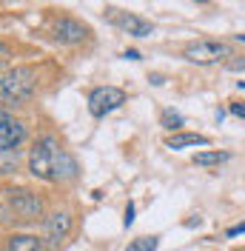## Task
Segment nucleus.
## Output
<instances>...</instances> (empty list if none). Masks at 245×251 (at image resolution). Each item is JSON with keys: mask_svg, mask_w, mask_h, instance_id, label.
Here are the masks:
<instances>
[{"mask_svg": "<svg viewBox=\"0 0 245 251\" xmlns=\"http://www.w3.org/2000/svg\"><path fill=\"white\" fill-rule=\"evenodd\" d=\"M29 172L37 180H49V183H57V180H74L77 177V160L60 143L54 140L51 134L40 137L34 143L29 154Z\"/></svg>", "mask_w": 245, "mask_h": 251, "instance_id": "nucleus-1", "label": "nucleus"}, {"mask_svg": "<svg viewBox=\"0 0 245 251\" xmlns=\"http://www.w3.org/2000/svg\"><path fill=\"white\" fill-rule=\"evenodd\" d=\"M122 103H125V92L117 89V86H97L89 94V111H92V117H106L114 109H120Z\"/></svg>", "mask_w": 245, "mask_h": 251, "instance_id": "nucleus-4", "label": "nucleus"}, {"mask_svg": "<svg viewBox=\"0 0 245 251\" xmlns=\"http://www.w3.org/2000/svg\"><path fill=\"white\" fill-rule=\"evenodd\" d=\"M122 223H125V226H131V223H134V203L125 205V217H122Z\"/></svg>", "mask_w": 245, "mask_h": 251, "instance_id": "nucleus-18", "label": "nucleus"}, {"mask_svg": "<svg viewBox=\"0 0 245 251\" xmlns=\"http://www.w3.org/2000/svg\"><path fill=\"white\" fill-rule=\"evenodd\" d=\"M183 57L188 63H197V66H211V63L228 60L231 46L225 40H194L183 49Z\"/></svg>", "mask_w": 245, "mask_h": 251, "instance_id": "nucleus-3", "label": "nucleus"}, {"mask_svg": "<svg viewBox=\"0 0 245 251\" xmlns=\"http://www.w3.org/2000/svg\"><path fill=\"white\" fill-rule=\"evenodd\" d=\"M69 231H72V214L69 211H54L43 223V240H46L51 249H57L63 240L69 237Z\"/></svg>", "mask_w": 245, "mask_h": 251, "instance_id": "nucleus-6", "label": "nucleus"}, {"mask_svg": "<svg viewBox=\"0 0 245 251\" xmlns=\"http://www.w3.org/2000/svg\"><path fill=\"white\" fill-rule=\"evenodd\" d=\"M237 89H245V80H240V83H237Z\"/></svg>", "mask_w": 245, "mask_h": 251, "instance_id": "nucleus-22", "label": "nucleus"}, {"mask_svg": "<svg viewBox=\"0 0 245 251\" xmlns=\"http://www.w3.org/2000/svg\"><path fill=\"white\" fill-rule=\"evenodd\" d=\"M122 57H125V60H143V54H140L137 49H125V51H122Z\"/></svg>", "mask_w": 245, "mask_h": 251, "instance_id": "nucleus-19", "label": "nucleus"}, {"mask_svg": "<svg viewBox=\"0 0 245 251\" xmlns=\"http://www.w3.org/2000/svg\"><path fill=\"white\" fill-rule=\"evenodd\" d=\"M17 169V149H3L0 146V174H9Z\"/></svg>", "mask_w": 245, "mask_h": 251, "instance_id": "nucleus-13", "label": "nucleus"}, {"mask_svg": "<svg viewBox=\"0 0 245 251\" xmlns=\"http://www.w3.org/2000/svg\"><path fill=\"white\" fill-rule=\"evenodd\" d=\"M228 109H231V114H234V117H240V120L245 117V103H231Z\"/></svg>", "mask_w": 245, "mask_h": 251, "instance_id": "nucleus-17", "label": "nucleus"}, {"mask_svg": "<svg viewBox=\"0 0 245 251\" xmlns=\"http://www.w3.org/2000/svg\"><path fill=\"white\" fill-rule=\"evenodd\" d=\"M9 251H43V246L31 234H15L9 240Z\"/></svg>", "mask_w": 245, "mask_h": 251, "instance_id": "nucleus-11", "label": "nucleus"}, {"mask_svg": "<svg viewBox=\"0 0 245 251\" xmlns=\"http://www.w3.org/2000/svg\"><path fill=\"white\" fill-rule=\"evenodd\" d=\"M157 246H160L157 237H137V240L128 243V249L125 251H157Z\"/></svg>", "mask_w": 245, "mask_h": 251, "instance_id": "nucleus-14", "label": "nucleus"}, {"mask_svg": "<svg viewBox=\"0 0 245 251\" xmlns=\"http://www.w3.org/2000/svg\"><path fill=\"white\" fill-rule=\"evenodd\" d=\"M9 57H12V51H9V46H6V43H0V66H3L6 60H9Z\"/></svg>", "mask_w": 245, "mask_h": 251, "instance_id": "nucleus-21", "label": "nucleus"}, {"mask_svg": "<svg viewBox=\"0 0 245 251\" xmlns=\"http://www.w3.org/2000/svg\"><path fill=\"white\" fill-rule=\"evenodd\" d=\"M37 86V75L31 72L29 66H17L0 75V100H26L34 94Z\"/></svg>", "mask_w": 245, "mask_h": 251, "instance_id": "nucleus-2", "label": "nucleus"}, {"mask_svg": "<svg viewBox=\"0 0 245 251\" xmlns=\"http://www.w3.org/2000/svg\"><path fill=\"white\" fill-rule=\"evenodd\" d=\"M23 140H26V126L15 120L9 111L0 109V146L3 149H17Z\"/></svg>", "mask_w": 245, "mask_h": 251, "instance_id": "nucleus-7", "label": "nucleus"}, {"mask_svg": "<svg viewBox=\"0 0 245 251\" xmlns=\"http://www.w3.org/2000/svg\"><path fill=\"white\" fill-rule=\"evenodd\" d=\"M228 157H231L228 151H199V154H194V163L197 166H220Z\"/></svg>", "mask_w": 245, "mask_h": 251, "instance_id": "nucleus-12", "label": "nucleus"}, {"mask_svg": "<svg viewBox=\"0 0 245 251\" xmlns=\"http://www.w3.org/2000/svg\"><path fill=\"white\" fill-rule=\"evenodd\" d=\"M225 69H231V72H245V54H231L228 60H225Z\"/></svg>", "mask_w": 245, "mask_h": 251, "instance_id": "nucleus-16", "label": "nucleus"}, {"mask_svg": "<svg viewBox=\"0 0 245 251\" xmlns=\"http://www.w3.org/2000/svg\"><path fill=\"white\" fill-rule=\"evenodd\" d=\"M240 234H245V223H240V226H231V228H228V237H240Z\"/></svg>", "mask_w": 245, "mask_h": 251, "instance_id": "nucleus-20", "label": "nucleus"}, {"mask_svg": "<svg viewBox=\"0 0 245 251\" xmlns=\"http://www.w3.org/2000/svg\"><path fill=\"white\" fill-rule=\"evenodd\" d=\"M169 149H174V151H180V149H188V146H208V137L205 134H174V137H169V143H166Z\"/></svg>", "mask_w": 245, "mask_h": 251, "instance_id": "nucleus-10", "label": "nucleus"}, {"mask_svg": "<svg viewBox=\"0 0 245 251\" xmlns=\"http://www.w3.org/2000/svg\"><path fill=\"white\" fill-rule=\"evenodd\" d=\"M237 40H243V43H245V34H237Z\"/></svg>", "mask_w": 245, "mask_h": 251, "instance_id": "nucleus-23", "label": "nucleus"}, {"mask_svg": "<svg viewBox=\"0 0 245 251\" xmlns=\"http://www.w3.org/2000/svg\"><path fill=\"white\" fill-rule=\"evenodd\" d=\"M160 123L166 126V128H171V131H180V128H183V114L174 111V109H166L163 117H160Z\"/></svg>", "mask_w": 245, "mask_h": 251, "instance_id": "nucleus-15", "label": "nucleus"}, {"mask_svg": "<svg viewBox=\"0 0 245 251\" xmlns=\"http://www.w3.org/2000/svg\"><path fill=\"white\" fill-rule=\"evenodd\" d=\"M9 203H12V208L23 220H34V217H40V211H43L40 197L31 194V191H23V188L20 191H9Z\"/></svg>", "mask_w": 245, "mask_h": 251, "instance_id": "nucleus-8", "label": "nucleus"}, {"mask_svg": "<svg viewBox=\"0 0 245 251\" xmlns=\"http://www.w3.org/2000/svg\"><path fill=\"white\" fill-rule=\"evenodd\" d=\"M86 37V26L74 17H60L54 23V40L57 43H80Z\"/></svg>", "mask_w": 245, "mask_h": 251, "instance_id": "nucleus-9", "label": "nucleus"}, {"mask_svg": "<svg viewBox=\"0 0 245 251\" xmlns=\"http://www.w3.org/2000/svg\"><path fill=\"white\" fill-rule=\"evenodd\" d=\"M106 17L117 26V29L128 31L131 37H148L154 31L151 20H146V17L140 15H128V12H120V9H106Z\"/></svg>", "mask_w": 245, "mask_h": 251, "instance_id": "nucleus-5", "label": "nucleus"}]
</instances>
